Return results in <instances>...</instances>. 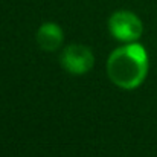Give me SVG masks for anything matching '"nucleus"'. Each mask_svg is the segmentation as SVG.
<instances>
[{"mask_svg": "<svg viewBox=\"0 0 157 157\" xmlns=\"http://www.w3.org/2000/svg\"><path fill=\"white\" fill-rule=\"evenodd\" d=\"M107 73L121 89L139 87L148 73V56L144 46L131 43L113 51L107 61Z\"/></svg>", "mask_w": 157, "mask_h": 157, "instance_id": "obj_1", "label": "nucleus"}, {"mask_svg": "<svg viewBox=\"0 0 157 157\" xmlns=\"http://www.w3.org/2000/svg\"><path fill=\"white\" fill-rule=\"evenodd\" d=\"M110 34L121 41H136L140 38L144 26L140 18L130 11H117L108 20Z\"/></svg>", "mask_w": 157, "mask_h": 157, "instance_id": "obj_2", "label": "nucleus"}, {"mask_svg": "<svg viewBox=\"0 0 157 157\" xmlns=\"http://www.w3.org/2000/svg\"><path fill=\"white\" fill-rule=\"evenodd\" d=\"M95 64V56L92 51L82 44H70L64 49L61 55V66L73 73V75H84L92 70Z\"/></svg>", "mask_w": 157, "mask_h": 157, "instance_id": "obj_3", "label": "nucleus"}, {"mask_svg": "<svg viewBox=\"0 0 157 157\" xmlns=\"http://www.w3.org/2000/svg\"><path fill=\"white\" fill-rule=\"evenodd\" d=\"M37 43L46 52L56 51L61 46V43H63V31H61V28L58 25H55V23L41 25L40 29L37 31Z\"/></svg>", "mask_w": 157, "mask_h": 157, "instance_id": "obj_4", "label": "nucleus"}]
</instances>
